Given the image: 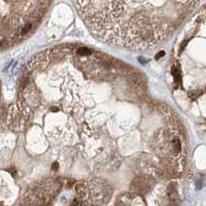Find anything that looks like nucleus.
<instances>
[{
  "mask_svg": "<svg viewBox=\"0 0 206 206\" xmlns=\"http://www.w3.org/2000/svg\"><path fill=\"white\" fill-rule=\"evenodd\" d=\"M14 2H0V51L10 47L12 41L21 36L23 27L19 25Z\"/></svg>",
  "mask_w": 206,
  "mask_h": 206,
  "instance_id": "1",
  "label": "nucleus"
},
{
  "mask_svg": "<svg viewBox=\"0 0 206 206\" xmlns=\"http://www.w3.org/2000/svg\"><path fill=\"white\" fill-rule=\"evenodd\" d=\"M172 75H173V78H174L176 86H178V85L180 84V82H182V76H180L179 69H178L177 67H175V66L172 67Z\"/></svg>",
  "mask_w": 206,
  "mask_h": 206,
  "instance_id": "2",
  "label": "nucleus"
},
{
  "mask_svg": "<svg viewBox=\"0 0 206 206\" xmlns=\"http://www.w3.org/2000/svg\"><path fill=\"white\" fill-rule=\"evenodd\" d=\"M31 30H32V24H31V23H26V24L23 26L22 30H21V36H24V35L30 33Z\"/></svg>",
  "mask_w": 206,
  "mask_h": 206,
  "instance_id": "3",
  "label": "nucleus"
},
{
  "mask_svg": "<svg viewBox=\"0 0 206 206\" xmlns=\"http://www.w3.org/2000/svg\"><path fill=\"white\" fill-rule=\"evenodd\" d=\"M78 53L80 56H88L91 54V51L88 47H80V49L78 50Z\"/></svg>",
  "mask_w": 206,
  "mask_h": 206,
  "instance_id": "4",
  "label": "nucleus"
},
{
  "mask_svg": "<svg viewBox=\"0 0 206 206\" xmlns=\"http://www.w3.org/2000/svg\"><path fill=\"white\" fill-rule=\"evenodd\" d=\"M172 145H173V149H174V151H175V153H178V151H180V142L178 139H174V140L172 141Z\"/></svg>",
  "mask_w": 206,
  "mask_h": 206,
  "instance_id": "5",
  "label": "nucleus"
},
{
  "mask_svg": "<svg viewBox=\"0 0 206 206\" xmlns=\"http://www.w3.org/2000/svg\"><path fill=\"white\" fill-rule=\"evenodd\" d=\"M164 55H165V52H164V51H162V52H159V53H158L157 55H156L155 59H156V60H159L160 58H162V57H163Z\"/></svg>",
  "mask_w": 206,
  "mask_h": 206,
  "instance_id": "6",
  "label": "nucleus"
},
{
  "mask_svg": "<svg viewBox=\"0 0 206 206\" xmlns=\"http://www.w3.org/2000/svg\"><path fill=\"white\" fill-rule=\"evenodd\" d=\"M187 45H188V40H184V42H182V45H180V47H179V52H180V53H182V52L184 51Z\"/></svg>",
  "mask_w": 206,
  "mask_h": 206,
  "instance_id": "7",
  "label": "nucleus"
},
{
  "mask_svg": "<svg viewBox=\"0 0 206 206\" xmlns=\"http://www.w3.org/2000/svg\"><path fill=\"white\" fill-rule=\"evenodd\" d=\"M53 169H58V163L53 164Z\"/></svg>",
  "mask_w": 206,
  "mask_h": 206,
  "instance_id": "8",
  "label": "nucleus"
},
{
  "mask_svg": "<svg viewBox=\"0 0 206 206\" xmlns=\"http://www.w3.org/2000/svg\"><path fill=\"white\" fill-rule=\"evenodd\" d=\"M52 111H58V108H52Z\"/></svg>",
  "mask_w": 206,
  "mask_h": 206,
  "instance_id": "9",
  "label": "nucleus"
}]
</instances>
